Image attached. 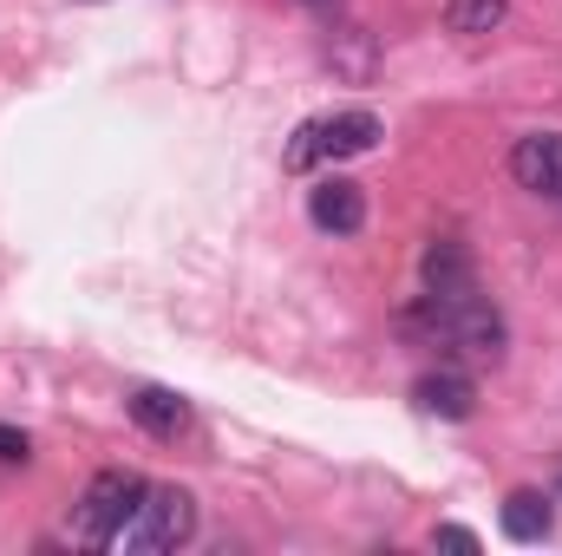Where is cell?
<instances>
[{
	"label": "cell",
	"instance_id": "1",
	"mask_svg": "<svg viewBox=\"0 0 562 556\" xmlns=\"http://www.w3.org/2000/svg\"><path fill=\"white\" fill-rule=\"evenodd\" d=\"M400 334H419L425 347H451L464 360H504V308L477 288H458V294H419L406 314H400Z\"/></svg>",
	"mask_w": 562,
	"mask_h": 556
},
{
	"label": "cell",
	"instance_id": "2",
	"mask_svg": "<svg viewBox=\"0 0 562 556\" xmlns=\"http://www.w3.org/2000/svg\"><path fill=\"white\" fill-rule=\"evenodd\" d=\"M190 537H196V498L183 485H144L138 511L112 551H183Z\"/></svg>",
	"mask_w": 562,
	"mask_h": 556
},
{
	"label": "cell",
	"instance_id": "3",
	"mask_svg": "<svg viewBox=\"0 0 562 556\" xmlns=\"http://www.w3.org/2000/svg\"><path fill=\"white\" fill-rule=\"evenodd\" d=\"M380 144V119L367 105H347V112H327V119H307L294 144H288V170H314V164H340V157H360Z\"/></svg>",
	"mask_w": 562,
	"mask_h": 556
},
{
	"label": "cell",
	"instance_id": "4",
	"mask_svg": "<svg viewBox=\"0 0 562 556\" xmlns=\"http://www.w3.org/2000/svg\"><path fill=\"white\" fill-rule=\"evenodd\" d=\"M138 498H144L138 471H99V478L79 491V504H72V537H79V544H92V551H112V544H119V531L132 524Z\"/></svg>",
	"mask_w": 562,
	"mask_h": 556
},
{
	"label": "cell",
	"instance_id": "5",
	"mask_svg": "<svg viewBox=\"0 0 562 556\" xmlns=\"http://www.w3.org/2000/svg\"><path fill=\"white\" fill-rule=\"evenodd\" d=\"M307 223L321 230V236H360L367 230V190L353 184V177H314V190H307Z\"/></svg>",
	"mask_w": 562,
	"mask_h": 556
},
{
	"label": "cell",
	"instance_id": "6",
	"mask_svg": "<svg viewBox=\"0 0 562 556\" xmlns=\"http://www.w3.org/2000/svg\"><path fill=\"white\" fill-rule=\"evenodd\" d=\"M510 177L530 197H557L562 203V132H530L510 144Z\"/></svg>",
	"mask_w": 562,
	"mask_h": 556
},
{
	"label": "cell",
	"instance_id": "7",
	"mask_svg": "<svg viewBox=\"0 0 562 556\" xmlns=\"http://www.w3.org/2000/svg\"><path fill=\"white\" fill-rule=\"evenodd\" d=\"M413 407H419L425 419H471L477 413V380L471 374H458V367H438V374H419L413 380Z\"/></svg>",
	"mask_w": 562,
	"mask_h": 556
},
{
	"label": "cell",
	"instance_id": "8",
	"mask_svg": "<svg viewBox=\"0 0 562 556\" xmlns=\"http://www.w3.org/2000/svg\"><path fill=\"white\" fill-rule=\"evenodd\" d=\"M419 276H425V294H458V288H477L471 249H464L458 236H438V243H425Z\"/></svg>",
	"mask_w": 562,
	"mask_h": 556
},
{
	"label": "cell",
	"instance_id": "9",
	"mask_svg": "<svg viewBox=\"0 0 562 556\" xmlns=\"http://www.w3.org/2000/svg\"><path fill=\"white\" fill-rule=\"evenodd\" d=\"M497 524H504L510 544H543V537L557 531V498H543V491H510L504 511H497Z\"/></svg>",
	"mask_w": 562,
	"mask_h": 556
},
{
	"label": "cell",
	"instance_id": "10",
	"mask_svg": "<svg viewBox=\"0 0 562 556\" xmlns=\"http://www.w3.org/2000/svg\"><path fill=\"white\" fill-rule=\"evenodd\" d=\"M125 407H132V425L150 432V438H177V432L190 425V400H183V393H170V387H138Z\"/></svg>",
	"mask_w": 562,
	"mask_h": 556
},
{
	"label": "cell",
	"instance_id": "11",
	"mask_svg": "<svg viewBox=\"0 0 562 556\" xmlns=\"http://www.w3.org/2000/svg\"><path fill=\"white\" fill-rule=\"evenodd\" d=\"M510 20V0H445V26L464 40H484Z\"/></svg>",
	"mask_w": 562,
	"mask_h": 556
},
{
	"label": "cell",
	"instance_id": "12",
	"mask_svg": "<svg viewBox=\"0 0 562 556\" xmlns=\"http://www.w3.org/2000/svg\"><path fill=\"white\" fill-rule=\"evenodd\" d=\"M33 458V438L20 425H0V465H26Z\"/></svg>",
	"mask_w": 562,
	"mask_h": 556
},
{
	"label": "cell",
	"instance_id": "13",
	"mask_svg": "<svg viewBox=\"0 0 562 556\" xmlns=\"http://www.w3.org/2000/svg\"><path fill=\"white\" fill-rule=\"evenodd\" d=\"M438 544H445V551H477V531H464V524H438Z\"/></svg>",
	"mask_w": 562,
	"mask_h": 556
},
{
	"label": "cell",
	"instance_id": "14",
	"mask_svg": "<svg viewBox=\"0 0 562 556\" xmlns=\"http://www.w3.org/2000/svg\"><path fill=\"white\" fill-rule=\"evenodd\" d=\"M301 7H314V13H334V7H340V0H301Z\"/></svg>",
	"mask_w": 562,
	"mask_h": 556
},
{
	"label": "cell",
	"instance_id": "15",
	"mask_svg": "<svg viewBox=\"0 0 562 556\" xmlns=\"http://www.w3.org/2000/svg\"><path fill=\"white\" fill-rule=\"evenodd\" d=\"M557 498H562V478H557Z\"/></svg>",
	"mask_w": 562,
	"mask_h": 556
}]
</instances>
